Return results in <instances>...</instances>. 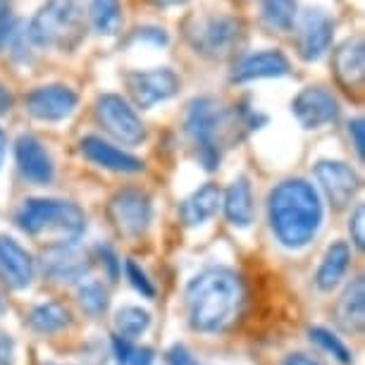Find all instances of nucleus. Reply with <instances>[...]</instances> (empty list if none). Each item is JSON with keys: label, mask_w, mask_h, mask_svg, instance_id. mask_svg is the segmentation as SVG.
I'll list each match as a JSON object with an SVG mask.
<instances>
[{"label": "nucleus", "mask_w": 365, "mask_h": 365, "mask_svg": "<svg viewBox=\"0 0 365 365\" xmlns=\"http://www.w3.org/2000/svg\"><path fill=\"white\" fill-rule=\"evenodd\" d=\"M77 299L88 315H101L108 308V292L98 282H86V284H81L77 292Z\"/></svg>", "instance_id": "nucleus-30"}, {"label": "nucleus", "mask_w": 365, "mask_h": 365, "mask_svg": "<svg viewBox=\"0 0 365 365\" xmlns=\"http://www.w3.org/2000/svg\"><path fill=\"white\" fill-rule=\"evenodd\" d=\"M292 113L296 120L301 122V127L306 129H320L336 122L339 117V103L329 91L320 86H308L296 96L292 103Z\"/></svg>", "instance_id": "nucleus-12"}, {"label": "nucleus", "mask_w": 365, "mask_h": 365, "mask_svg": "<svg viewBox=\"0 0 365 365\" xmlns=\"http://www.w3.org/2000/svg\"><path fill=\"white\" fill-rule=\"evenodd\" d=\"M349 136H351V141H354L358 158H363V120L361 117H356V120L349 122Z\"/></svg>", "instance_id": "nucleus-36"}, {"label": "nucleus", "mask_w": 365, "mask_h": 365, "mask_svg": "<svg viewBox=\"0 0 365 365\" xmlns=\"http://www.w3.org/2000/svg\"><path fill=\"white\" fill-rule=\"evenodd\" d=\"M363 41L354 38L346 41L339 51L334 53V72L344 86L349 88H361L363 74H365V63H363Z\"/></svg>", "instance_id": "nucleus-20"}, {"label": "nucleus", "mask_w": 365, "mask_h": 365, "mask_svg": "<svg viewBox=\"0 0 365 365\" xmlns=\"http://www.w3.org/2000/svg\"><path fill=\"white\" fill-rule=\"evenodd\" d=\"M77 93L65 84H48L36 86L34 91L24 96V108L26 113L36 120L43 122H60L65 117H70L77 108Z\"/></svg>", "instance_id": "nucleus-11"}, {"label": "nucleus", "mask_w": 365, "mask_h": 365, "mask_svg": "<svg viewBox=\"0 0 365 365\" xmlns=\"http://www.w3.org/2000/svg\"><path fill=\"white\" fill-rule=\"evenodd\" d=\"M0 277L10 289H26L34 279L31 256L10 237H0Z\"/></svg>", "instance_id": "nucleus-17"}, {"label": "nucleus", "mask_w": 365, "mask_h": 365, "mask_svg": "<svg viewBox=\"0 0 365 365\" xmlns=\"http://www.w3.org/2000/svg\"><path fill=\"white\" fill-rule=\"evenodd\" d=\"M349 260H351V253L344 241H336V244L329 246L325 258H322V263H320V270L315 274V284H318L320 292H332V289L339 284L341 277L346 274Z\"/></svg>", "instance_id": "nucleus-23"}, {"label": "nucleus", "mask_w": 365, "mask_h": 365, "mask_svg": "<svg viewBox=\"0 0 365 365\" xmlns=\"http://www.w3.org/2000/svg\"><path fill=\"white\" fill-rule=\"evenodd\" d=\"M334 22L325 10L311 8L299 17L296 24V48L299 55L306 63H315L327 53L329 43H332Z\"/></svg>", "instance_id": "nucleus-10"}, {"label": "nucleus", "mask_w": 365, "mask_h": 365, "mask_svg": "<svg viewBox=\"0 0 365 365\" xmlns=\"http://www.w3.org/2000/svg\"><path fill=\"white\" fill-rule=\"evenodd\" d=\"M3 308H5V303H3V299H0V311H3Z\"/></svg>", "instance_id": "nucleus-41"}, {"label": "nucleus", "mask_w": 365, "mask_h": 365, "mask_svg": "<svg viewBox=\"0 0 365 365\" xmlns=\"http://www.w3.org/2000/svg\"><path fill=\"white\" fill-rule=\"evenodd\" d=\"M155 3H160V5H182V3H187V0H155Z\"/></svg>", "instance_id": "nucleus-40"}, {"label": "nucleus", "mask_w": 365, "mask_h": 365, "mask_svg": "<svg viewBox=\"0 0 365 365\" xmlns=\"http://www.w3.org/2000/svg\"><path fill=\"white\" fill-rule=\"evenodd\" d=\"M15 158L19 165V172L34 184H51L55 177L53 160L48 155V150L43 148L36 136L24 134L19 136L15 143Z\"/></svg>", "instance_id": "nucleus-15"}, {"label": "nucleus", "mask_w": 365, "mask_h": 365, "mask_svg": "<svg viewBox=\"0 0 365 365\" xmlns=\"http://www.w3.org/2000/svg\"><path fill=\"white\" fill-rule=\"evenodd\" d=\"M26 36L38 48L70 51L84 36L81 0H46L26 26Z\"/></svg>", "instance_id": "nucleus-4"}, {"label": "nucleus", "mask_w": 365, "mask_h": 365, "mask_svg": "<svg viewBox=\"0 0 365 365\" xmlns=\"http://www.w3.org/2000/svg\"><path fill=\"white\" fill-rule=\"evenodd\" d=\"M67 322H70V313L60 303H41L29 313V325L36 329L38 334H53L60 332Z\"/></svg>", "instance_id": "nucleus-25"}, {"label": "nucleus", "mask_w": 365, "mask_h": 365, "mask_svg": "<svg viewBox=\"0 0 365 365\" xmlns=\"http://www.w3.org/2000/svg\"><path fill=\"white\" fill-rule=\"evenodd\" d=\"M308 336H311L313 344H318L320 349H325L327 354H332L341 365H351V363H354V356H351V351L344 346V344L336 339L332 332H327L325 327H311V329H308Z\"/></svg>", "instance_id": "nucleus-29"}, {"label": "nucleus", "mask_w": 365, "mask_h": 365, "mask_svg": "<svg viewBox=\"0 0 365 365\" xmlns=\"http://www.w3.org/2000/svg\"><path fill=\"white\" fill-rule=\"evenodd\" d=\"M182 81L170 67H155L146 72H129L127 74V88L132 93L134 103L143 110L158 106V103L172 98Z\"/></svg>", "instance_id": "nucleus-9"}, {"label": "nucleus", "mask_w": 365, "mask_h": 365, "mask_svg": "<svg viewBox=\"0 0 365 365\" xmlns=\"http://www.w3.org/2000/svg\"><path fill=\"white\" fill-rule=\"evenodd\" d=\"M113 349H115V358L120 365H153L155 354L153 349L148 346H134L122 336H115L113 339Z\"/></svg>", "instance_id": "nucleus-28"}, {"label": "nucleus", "mask_w": 365, "mask_h": 365, "mask_svg": "<svg viewBox=\"0 0 365 365\" xmlns=\"http://www.w3.org/2000/svg\"><path fill=\"white\" fill-rule=\"evenodd\" d=\"M282 365H322L318 358L308 356V354H289Z\"/></svg>", "instance_id": "nucleus-37"}, {"label": "nucleus", "mask_w": 365, "mask_h": 365, "mask_svg": "<svg viewBox=\"0 0 365 365\" xmlns=\"http://www.w3.org/2000/svg\"><path fill=\"white\" fill-rule=\"evenodd\" d=\"M349 232H351V239H354V244L358 249H363L365 246V208L363 205H358L354 217H351L349 222Z\"/></svg>", "instance_id": "nucleus-33"}, {"label": "nucleus", "mask_w": 365, "mask_h": 365, "mask_svg": "<svg viewBox=\"0 0 365 365\" xmlns=\"http://www.w3.org/2000/svg\"><path fill=\"white\" fill-rule=\"evenodd\" d=\"M88 19H91L96 34H101V36H115L122 26L120 0H91V5H88Z\"/></svg>", "instance_id": "nucleus-24"}, {"label": "nucleus", "mask_w": 365, "mask_h": 365, "mask_svg": "<svg viewBox=\"0 0 365 365\" xmlns=\"http://www.w3.org/2000/svg\"><path fill=\"white\" fill-rule=\"evenodd\" d=\"M5 146H8V141H5V132L0 129V165H3V158H5Z\"/></svg>", "instance_id": "nucleus-39"}, {"label": "nucleus", "mask_w": 365, "mask_h": 365, "mask_svg": "<svg viewBox=\"0 0 365 365\" xmlns=\"http://www.w3.org/2000/svg\"><path fill=\"white\" fill-rule=\"evenodd\" d=\"M260 17L274 31H289L296 22V0H260Z\"/></svg>", "instance_id": "nucleus-26"}, {"label": "nucleus", "mask_w": 365, "mask_h": 365, "mask_svg": "<svg viewBox=\"0 0 365 365\" xmlns=\"http://www.w3.org/2000/svg\"><path fill=\"white\" fill-rule=\"evenodd\" d=\"M110 220L125 237H141L150 225V198L139 189H122L110 198Z\"/></svg>", "instance_id": "nucleus-8"}, {"label": "nucleus", "mask_w": 365, "mask_h": 365, "mask_svg": "<svg viewBox=\"0 0 365 365\" xmlns=\"http://www.w3.org/2000/svg\"><path fill=\"white\" fill-rule=\"evenodd\" d=\"M220 198H222V194H220L217 184H203V187L194 191V194L182 203V208H179L182 222L187 227H198V225L208 222L220 208Z\"/></svg>", "instance_id": "nucleus-19"}, {"label": "nucleus", "mask_w": 365, "mask_h": 365, "mask_svg": "<svg viewBox=\"0 0 365 365\" xmlns=\"http://www.w3.org/2000/svg\"><path fill=\"white\" fill-rule=\"evenodd\" d=\"M96 117L108 134H113L117 141L136 146L146 139V127H143L141 117L136 110L117 93H106L96 101Z\"/></svg>", "instance_id": "nucleus-7"}, {"label": "nucleus", "mask_w": 365, "mask_h": 365, "mask_svg": "<svg viewBox=\"0 0 365 365\" xmlns=\"http://www.w3.org/2000/svg\"><path fill=\"white\" fill-rule=\"evenodd\" d=\"M241 303V282L227 267H210L196 274L187 287V311L191 327L212 334L225 329Z\"/></svg>", "instance_id": "nucleus-2"}, {"label": "nucleus", "mask_w": 365, "mask_h": 365, "mask_svg": "<svg viewBox=\"0 0 365 365\" xmlns=\"http://www.w3.org/2000/svg\"><path fill=\"white\" fill-rule=\"evenodd\" d=\"M5 110H10V96L5 93L3 86H0V113H5Z\"/></svg>", "instance_id": "nucleus-38"}, {"label": "nucleus", "mask_w": 365, "mask_h": 365, "mask_svg": "<svg viewBox=\"0 0 365 365\" xmlns=\"http://www.w3.org/2000/svg\"><path fill=\"white\" fill-rule=\"evenodd\" d=\"M289 72H292L289 60L279 51H263V53H253L249 58L241 60V63L234 67L232 81L244 84V81H253V79L287 77Z\"/></svg>", "instance_id": "nucleus-18"}, {"label": "nucleus", "mask_w": 365, "mask_h": 365, "mask_svg": "<svg viewBox=\"0 0 365 365\" xmlns=\"http://www.w3.org/2000/svg\"><path fill=\"white\" fill-rule=\"evenodd\" d=\"M165 361L168 365H198L196 358L189 354L187 346H182V344H177V346H172L168 354H165Z\"/></svg>", "instance_id": "nucleus-34"}, {"label": "nucleus", "mask_w": 365, "mask_h": 365, "mask_svg": "<svg viewBox=\"0 0 365 365\" xmlns=\"http://www.w3.org/2000/svg\"><path fill=\"white\" fill-rule=\"evenodd\" d=\"M336 320L349 332H361L365 322V282L354 279L336 303Z\"/></svg>", "instance_id": "nucleus-21"}, {"label": "nucleus", "mask_w": 365, "mask_h": 365, "mask_svg": "<svg viewBox=\"0 0 365 365\" xmlns=\"http://www.w3.org/2000/svg\"><path fill=\"white\" fill-rule=\"evenodd\" d=\"M15 363V341L10 334L0 332V365H12Z\"/></svg>", "instance_id": "nucleus-35"}, {"label": "nucleus", "mask_w": 365, "mask_h": 365, "mask_svg": "<svg viewBox=\"0 0 365 365\" xmlns=\"http://www.w3.org/2000/svg\"><path fill=\"white\" fill-rule=\"evenodd\" d=\"M315 179L334 208H344L346 203H351V198L361 187V179L356 172L339 160H322L315 165Z\"/></svg>", "instance_id": "nucleus-14"}, {"label": "nucleus", "mask_w": 365, "mask_h": 365, "mask_svg": "<svg viewBox=\"0 0 365 365\" xmlns=\"http://www.w3.org/2000/svg\"><path fill=\"white\" fill-rule=\"evenodd\" d=\"M81 153H84L86 160H91L93 165H98L103 170L110 172H122V175H136V172L143 170V163L139 158H134L132 153H125L113 143L103 141L101 136H86L81 139Z\"/></svg>", "instance_id": "nucleus-16"}, {"label": "nucleus", "mask_w": 365, "mask_h": 365, "mask_svg": "<svg viewBox=\"0 0 365 365\" xmlns=\"http://www.w3.org/2000/svg\"><path fill=\"white\" fill-rule=\"evenodd\" d=\"M267 215L282 246L303 249L315 239L322 225V203L315 187L306 179H287L267 198Z\"/></svg>", "instance_id": "nucleus-1"}, {"label": "nucleus", "mask_w": 365, "mask_h": 365, "mask_svg": "<svg viewBox=\"0 0 365 365\" xmlns=\"http://www.w3.org/2000/svg\"><path fill=\"white\" fill-rule=\"evenodd\" d=\"M125 270H127V277H129V282H132V287L136 289V292H141L143 296H146V299H153V296H155V287L150 284V279L146 277V272H143L141 267L134 263V260H127Z\"/></svg>", "instance_id": "nucleus-31"}, {"label": "nucleus", "mask_w": 365, "mask_h": 365, "mask_svg": "<svg viewBox=\"0 0 365 365\" xmlns=\"http://www.w3.org/2000/svg\"><path fill=\"white\" fill-rule=\"evenodd\" d=\"M239 34H241V24L234 17L210 15L196 19L189 26L187 38L191 48L196 53L205 55V58H227L234 51V46H237Z\"/></svg>", "instance_id": "nucleus-6"}, {"label": "nucleus", "mask_w": 365, "mask_h": 365, "mask_svg": "<svg viewBox=\"0 0 365 365\" xmlns=\"http://www.w3.org/2000/svg\"><path fill=\"white\" fill-rule=\"evenodd\" d=\"M19 19L12 17L10 8L5 3H0V51H5V46H8V41L12 36V31H15Z\"/></svg>", "instance_id": "nucleus-32"}, {"label": "nucleus", "mask_w": 365, "mask_h": 365, "mask_svg": "<svg viewBox=\"0 0 365 365\" xmlns=\"http://www.w3.org/2000/svg\"><path fill=\"white\" fill-rule=\"evenodd\" d=\"M150 325V315L148 311L143 308H136V306H125L120 308L115 315V327H117V336L122 339H134V336L143 334Z\"/></svg>", "instance_id": "nucleus-27"}, {"label": "nucleus", "mask_w": 365, "mask_h": 365, "mask_svg": "<svg viewBox=\"0 0 365 365\" xmlns=\"http://www.w3.org/2000/svg\"><path fill=\"white\" fill-rule=\"evenodd\" d=\"M17 225L31 237H55V244H74L86 230V215L77 203L29 198L17 212Z\"/></svg>", "instance_id": "nucleus-3"}, {"label": "nucleus", "mask_w": 365, "mask_h": 365, "mask_svg": "<svg viewBox=\"0 0 365 365\" xmlns=\"http://www.w3.org/2000/svg\"><path fill=\"white\" fill-rule=\"evenodd\" d=\"M225 212L234 227H249L253 222V194L246 177H237L230 184L225 196Z\"/></svg>", "instance_id": "nucleus-22"}, {"label": "nucleus", "mask_w": 365, "mask_h": 365, "mask_svg": "<svg viewBox=\"0 0 365 365\" xmlns=\"http://www.w3.org/2000/svg\"><path fill=\"white\" fill-rule=\"evenodd\" d=\"M43 274L58 284H72L84 279V274L91 270V258L84 251H79L74 244H55L53 249L43 253Z\"/></svg>", "instance_id": "nucleus-13"}, {"label": "nucleus", "mask_w": 365, "mask_h": 365, "mask_svg": "<svg viewBox=\"0 0 365 365\" xmlns=\"http://www.w3.org/2000/svg\"><path fill=\"white\" fill-rule=\"evenodd\" d=\"M232 127V113L220 106L215 98H196L189 103L184 132L196 146V155L205 170H215L220 165L222 136Z\"/></svg>", "instance_id": "nucleus-5"}]
</instances>
